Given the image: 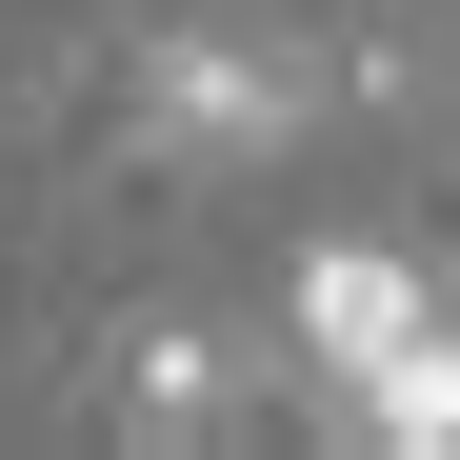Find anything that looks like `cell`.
Masks as SVG:
<instances>
[{
    "label": "cell",
    "mask_w": 460,
    "mask_h": 460,
    "mask_svg": "<svg viewBox=\"0 0 460 460\" xmlns=\"http://www.w3.org/2000/svg\"><path fill=\"white\" fill-rule=\"evenodd\" d=\"M280 341L341 380V420H360V440L460 460V321H440V280H420L401 241H300V280H280Z\"/></svg>",
    "instance_id": "cell-1"
},
{
    "label": "cell",
    "mask_w": 460,
    "mask_h": 460,
    "mask_svg": "<svg viewBox=\"0 0 460 460\" xmlns=\"http://www.w3.org/2000/svg\"><path fill=\"white\" fill-rule=\"evenodd\" d=\"M120 420H140V440H241L261 380H241L220 321H140V341H120Z\"/></svg>",
    "instance_id": "cell-3"
},
{
    "label": "cell",
    "mask_w": 460,
    "mask_h": 460,
    "mask_svg": "<svg viewBox=\"0 0 460 460\" xmlns=\"http://www.w3.org/2000/svg\"><path fill=\"white\" fill-rule=\"evenodd\" d=\"M300 120H321V60H300V40H261V21H161V40H140V161L241 181V161H280Z\"/></svg>",
    "instance_id": "cell-2"
}]
</instances>
